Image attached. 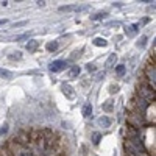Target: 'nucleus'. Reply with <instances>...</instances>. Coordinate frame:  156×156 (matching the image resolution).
Returning <instances> with one entry per match:
<instances>
[{
  "label": "nucleus",
  "mask_w": 156,
  "mask_h": 156,
  "mask_svg": "<svg viewBox=\"0 0 156 156\" xmlns=\"http://www.w3.org/2000/svg\"><path fill=\"white\" fill-rule=\"evenodd\" d=\"M67 66H69L67 61L58 59V61H53V62L50 64V70H51V72H59V70H62V69H66Z\"/></svg>",
  "instance_id": "nucleus-1"
},
{
  "label": "nucleus",
  "mask_w": 156,
  "mask_h": 156,
  "mask_svg": "<svg viewBox=\"0 0 156 156\" xmlns=\"http://www.w3.org/2000/svg\"><path fill=\"white\" fill-rule=\"evenodd\" d=\"M61 90L64 92V95H66V97H69V98H73V97H75L73 87H72L70 84H66V83H64V84H61Z\"/></svg>",
  "instance_id": "nucleus-2"
},
{
  "label": "nucleus",
  "mask_w": 156,
  "mask_h": 156,
  "mask_svg": "<svg viewBox=\"0 0 156 156\" xmlns=\"http://www.w3.org/2000/svg\"><path fill=\"white\" fill-rule=\"evenodd\" d=\"M86 9L84 6H78V5H67V6H59V11L64 12V11H83Z\"/></svg>",
  "instance_id": "nucleus-3"
},
{
  "label": "nucleus",
  "mask_w": 156,
  "mask_h": 156,
  "mask_svg": "<svg viewBox=\"0 0 156 156\" xmlns=\"http://www.w3.org/2000/svg\"><path fill=\"white\" fill-rule=\"evenodd\" d=\"M97 123L100 126H103V128H109L111 126V119H109V117H106V115H101L100 119L97 120Z\"/></svg>",
  "instance_id": "nucleus-4"
},
{
  "label": "nucleus",
  "mask_w": 156,
  "mask_h": 156,
  "mask_svg": "<svg viewBox=\"0 0 156 156\" xmlns=\"http://www.w3.org/2000/svg\"><path fill=\"white\" fill-rule=\"evenodd\" d=\"M37 47H39V41H36V39H31V41H28V44H27L28 53H33V51H36Z\"/></svg>",
  "instance_id": "nucleus-5"
},
{
  "label": "nucleus",
  "mask_w": 156,
  "mask_h": 156,
  "mask_svg": "<svg viewBox=\"0 0 156 156\" xmlns=\"http://www.w3.org/2000/svg\"><path fill=\"white\" fill-rule=\"evenodd\" d=\"M147 76H148V80L153 83V86H154V81H156V70H154V66H148V69H147Z\"/></svg>",
  "instance_id": "nucleus-6"
},
{
  "label": "nucleus",
  "mask_w": 156,
  "mask_h": 156,
  "mask_svg": "<svg viewBox=\"0 0 156 156\" xmlns=\"http://www.w3.org/2000/svg\"><path fill=\"white\" fill-rule=\"evenodd\" d=\"M137 33V25L134 23V25H128V27H125V34L126 36H129V37H131V36H134Z\"/></svg>",
  "instance_id": "nucleus-7"
},
{
  "label": "nucleus",
  "mask_w": 156,
  "mask_h": 156,
  "mask_svg": "<svg viewBox=\"0 0 156 156\" xmlns=\"http://www.w3.org/2000/svg\"><path fill=\"white\" fill-rule=\"evenodd\" d=\"M140 95H142V97H145V98H148V100H153V98H154V94L151 92L150 89L144 87V86L140 87Z\"/></svg>",
  "instance_id": "nucleus-8"
},
{
  "label": "nucleus",
  "mask_w": 156,
  "mask_h": 156,
  "mask_svg": "<svg viewBox=\"0 0 156 156\" xmlns=\"http://www.w3.org/2000/svg\"><path fill=\"white\" fill-rule=\"evenodd\" d=\"M101 108H103V111H105V112H112V109H114V103H112V100H106V101L101 105Z\"/></svg>",
  "instance_id": "nucleus-9"
},
{
  "label": "nucleus",
  "mask_w": 156,
  "mask_h": 156,
  "mask_svg": "<svg viewBox=\"0 0 156 156\" xmlns=\"http://www.w3.org/2000/svg\"><path fill=\"white\" fill-rule=\"evenodd\" d=\"M14 156H33L31 154V151L28 150V148H25V147H20L16 153H14Z\"/></svg>",
  "instance_id": "nucleus-10"
},
{
  "label": "nucleus",
  "mask_w": 156,
  "mask_h": 156,
  "mask_svg": "<svg viewBox=\"0 0 156 156\" xmlns=\"http://www.w3.org/2000/svg\"><path fill=\"white\" fill-rule=\"evenodd\" d=\"M115 61H117V55H115V53H111V55L108 56L106 62H105V66H106V67H111V66H114V64H115Z\"/></svg>",
  "instance_id": "nucleus-11"
},
{
  "label": "nucleus",
  "mask_w": 156,
  "mask_h": 156,
  "mask_svg": "<svg viewBox=\"0 0 156 156\" xmlns=\"http://www.w3.org/2000/svg\"><path fill=\"white\" fill-rule=\"evenodd\" d=\"M90 114H92V105H90V103H86V105L83 106V115L90 117Z\"/></svg>",
  "instance_id": "nucleus-12"
},
{
  "label": "nucleus",
  "mask_w": 156,
  "mask_h": 156,
  "mask_svg": "<svg viewBox=\"0 0 156 156\" xmlns=\"http://www.w3.org/2000/svg\"><path fill=\"white\" fill-rule=\"evenodd\" d=\"M0 78L11 80V78H12V72H9V70H6V69H0Z\"/></svg>",
  "instance_id": "nucleus-13"
},
{
  "label": "nucleus",
  "mask_w": 156,
  "mask_h": 156,
  "mask_svg": "<svg viewBox=\"0 0 156 156\" xmlns=\"http://www.w3.org/2000/svg\"><path fill=\"white\" fill-rule=\"evenodd\" d=\"M106 39H103V37H95L94 39V45H97V47H106Z\"/></svg>",
  "instance_id": "nucleus-14"
},
{
  "label": "nucleus",
  "mask_w": 156,
  "mask_h": 156,
  "mask_svg": "<svg viewBox=\"0 0 156 156\" xmlns=\"http://www.w3.org/2000/svg\"><path fill=\"white\" fill-rule=\"evenodd\" d=\"M80 72H81L80 66H73V67L69 70V76H70V78H73V76H76V75H80Z\"/></svg>",
  "instance_id": "nucleus-15"
},
{
  "label": "nucleus",
  "mask_w": 156,
  "mask_h": 156,
  "mask_svg": "<svg viewBox=\"0 0 156 156\" xmlns=\"http://www.w3.org/2000/svg\"><path fill=\"white\" fill-rule=\"evenodd\" d=\"M125 70H126V69H125L123 64H120V66H117V67H115V73L119 75V76H123V75H125Z\"/></svg>",
  "instance_id": "nucleus-16"
},
{
  "label": "nucleus",
  "mask_w": 156,
  "mask_h": 156,
  "mask_svg": "<svg viewBox=\"0 0 156 156\" xmlns=\"http://www.w3.org/2000/svg\"><path fill=\"white\" fill-rule=\"evenodd\" d=\"M11 61H14V59H20L22 58V53H20V51H12V53L8 56Z\"/></svg>",
  "instance_id": "nucleus-17"
},
{
  "label": "nucleus",
  "mask_w": 156,
  "mask_h": 156,
  "mask_svg": "<svg viewBox=\"0 0 156 156\" xmlns=\"http://www.w3.org/2000/svg\"><path fill=\"white\" fill-rule=\"evenodd\" d=\"M56 48H58V42H56V41L48 42V44H47V50H48V51H55Z\"/></svg>",
  "instance_id": "nucleus-18"
},
{
  "label": "nucleus",
  "mask_w": 156,
  "mask_h": 156,
  "mask_svg": "<svg viewBox=\"0 0 156 156\" xmlns=\"http://www.w3.org/2000/svg\"><path fill=\"white\" fill-rule=\"evenodd\" d=\"M100 139H101V134H100V133H94V134H92V142H94L95 145L100 144Z\"/></svg>",
  "instance_id": "nucleus-19"
},
{
  "label": "nucleus",
  "mask_w": 156,
  "mask_h": 156,
  "mask_svg": "<svg viewBox=\"0 0 156 156\" xmlns=\"http://www.w3.org/2000/svg\"><path fill=\"white\" fill-rule=\"evenodd\" d=\"M147 44V36H140V39L137 41V47H145Z\"/></svg>",
  "instance_id": "nucleus-20"
},
{
  "label": "nucleus",
  "mask_w": 156,
  "mask_h": 156,
  "mask_svg": "<svg viewBox=\"0 0 156 156\" xmlns=\"http://www.w3.org/2000/svg\"><path fill=\"white\" fill-rule=\"evenodd\" d=\"M108 14L106 12H98V14H95V16H92V20H101L103 17H106Z\"/></svg>",
  "instance_id": "nucleus-21"
},
{
  "label": "nucleus",
  "mask_w": 156,
  "mask_h": 156,
  "mask_svg": "<svg viewBox=\"0 0 156 156\" xmlns=\"http://www.w3.org/2000/svg\"><path fill=\"white\" fill-rule=\"evenodd\" d=\"M115 92H119V86H117V84H111L109 86V94H115Z\"/></svg>",
  "instance_id": "nucleus-22"
},
{
  "label": "nucleus",
  "mask_w": 156,
  "mask_h": 156,
  "mask_svg": "<svg viewBox=\"0 0 156 156\" xmlns=\"http://www.w3.org/2000/svg\"><path fill=\"white\" fill-rule=\"evenodd\" d=\"M6 131H8V125H6V123H5V125H3V126H2V129H0V136H2V134H5V133H6Z\"/></svg>",
  "instance_id": "nucleus-23"
},
{
  "label": "nucleus",
  "mask_w": 156,
  "mask_h": 156,
  "mask_svg": "<svg viewBox=\"0 0 156 156\" xmlns=\"http://www.w3.org/2000/svg\"><path fill=\"white\" fill-rule=\"evenodd\" d=\"M22 25H27V20H22V22H17V23H14V25H12V27H22Z\"/></svg>",
  "instance_id": "nucleus-24"
},
{
  "label": "nucleus",
  "mask_w": 156,
  "mask_h": 156,
  "mask_svg": "<svg viewBox=\"0 0 156 156\" xmlns=\"http://www.w3.org/2000/svg\"><path fill=\"white\" fill-rule=\"evenodd\" d=\"M87 70H89V72H94V70H95V64H90V62H89V64H87Z\"/></svg>",
  "instance_id": "nucleus-25"
},
{
  "label": "nucleus",
  "mask_w": 156,
  "mask_h": 156,
  "mask_svg": "<svg viewBox=\"0 0 156 156\" xmlns=\"http://www.w3.org/2000/svg\"><path fill=\"white\" fill-rule=\"evenodd\" d=\"M27 37H28V34H22V36L17 37V41H22V39H27Z\"/></svg>",
  "instance_id": "nucleus-26"
},
{
  "label": "nucleus",
  "mask_w": 156,
  "mask_h": 156,
  "mask_svg": "<svg viewBox=\"0 0 156 156\" xmlns=\"http://www.w3.org/2000/svg\"><path fill=\"white\" fill-rule=\"evenodd\" d=\"M3 23H6V19H2V20H0V25H3Z\"/></svg>",
  "instance_id": "nucleus-27"
}]
</instances>
